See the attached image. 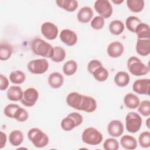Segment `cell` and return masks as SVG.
<instances>
[{"label": "cell", "mask_w": 150, "mask_h": 150, "mask_svg": "<svg viewBox=\"0 0 150 150\" xmlns=\"http://www.w3.org/2000/svg\"><path fill=\"white\" fill-rule=\"evenodd\" d=\"M30 48L34 54L45 58L51 59L53 55L54 47L50 43L40 38H35L31 42Z\"/></svg>", "instance_id": "1"}, {"label": "cell", "mask_w": 150, "mask_h": 150, "mask_svg": "<svg viewBox=\"0 0 150 150\" xmlns=\"http://www.w3.org/2000/svg\"><path fill=\"white\" fill-rule=\"evenodd\" d=\"M28 138L36 148H43L49 142L47 135L38 128H32L28 132Z\"/></svg>", "instance_id": "2"}, {"label": "cell", "mask_w": 150, "mask_h": 150, "mask_svg": "<svg viewBox=\"0 0 150 150\" xmlns=\"http://www.w3.org/2000/svg\"><path fill=\"white\" fill-rule=\"evenodd\" d=\"M127 68L129 71L135 76H144L149 71V67L135 56H131L128 59Z\"/></svg>", "instance_id": "3"}, {"label": "cell", "mask_w": 150, "mask_h": 150, "mask_svg": "<svg viewBox=\"0 0 150 150\" xmlns=\"http://www.w3.org/2000/svg\"><path fill=\"white\" fill-rule=\"evenodd\" d=\"M102 134L93 127L86 128L81 135V139L83 142L90 145H97L103 141Z\"/></svg>", "instance_id": "4"}, {"label": "cell", "mask_w": 150, "mask_h": 150, "mask_svg": "<svg viewBox=\"0 0 150 150\" xmlns=\"http://www.w3.org/2000/svg\"><path fill=\"white\" fill-rule=\"evenodd\" d=\"M125 127L127 131L136 133L141 128L142 119L139 114L135 112H129L125 117Z\"/></svg>", "instance_id": "5"}, {"label": "cell", "mask_w": 150, "mask_h": 150, "mask_svg": "<svg viewBox=\"0 0 150 150\" xmlns=\"http://www.w3.org/2000/svg\"><path fill=\"white\" fill-rule=\"evenodd\" d=\"M49 68V63L46 59H38L30 60L27 65L28 70L32 74L45 73Z\"/></svg>", "instance_id": "6"}, {"label": "cell", "mask_w": 150, "mask_h": 150, "mask_svg": "<svg viewBox=\"0 0 150 150\" xmlns=\"http://www.w3.org/2000/svg\"><path fill=\"white\" fill-rule=\"evenodd\" d=\"M95 11L104 19L110 18L112 13L113 9L109 1L97 0L94 5Z\"/></svg>", "instance_id": "7"}, {"label": "cell", "mask_w": 150, "mask_h": 150, "mask_svg": "<svg viewBox=\"0 0 150 150\" xmlns=\"http://www.w3.org/2000/svg\"><path fill=\"white\" fill-rule=\"evenodd\" d=\"M39 93L36 89L29 87L23 91V94L21 100V103L28 107L33 106L38 100Z\"/></svg>", "instance_id": "8"}, {"label": "cell", "mask_w": 150, "mask_h": 150, "mask_svg": "<svg viewBox=\"0 0 150 150\" xmlns=\"http://www.w3.org/2000/svg\"><path fill=\"white\" fill-rule=\"evenodd\" d=\"M40 31L43 36L48 40L55 39L59 33L57 26L50 22H44L41 26Z\"/></svg>", "instance_id": "9"}, {"label": "cell", "mask_w": 150, "mask_h": 150, "mask_svg": "<svg viewBox=\"0 0 150 150\" xmlns=\"http://www.w3.org/2000/svg\"><path fill=\"white\" fill-rule=\"evenodd\" d=\"M150 80L149 79H141L136 80L132 84L133 91L139 94H149Z\"/></svg>", "instance_id": "10"}, {"label": "cell", "mask_w": 150, "mask_h": 150, "mask_svg": "<svg viewBox=\"0 0 150 150\" xmlns=\"http://www.w3.org/2000/svg\"><path fill=\"white\" fill-rule=\"evenodd\" d=\"M60 39L65 45L71 46L76 44L78 38L75 32L69 29H66L61 31Z\"/></svg>", "instance_id": "11"}, {"label": "cell", "mask_w": 150, "mask_h": 150, "mask_svg": "<svg viewBox=\"0 0 150 150\" xmlns=\"http://www.w3.org/2000/svg\"><path fill=\"white\" fill-rule=\"evenodd\" d=\"M107 132L112 137H119L124 132V125L120 120L111 121L107 126Z\"/></svg>", "instance_id": "12"}, {"label": "cell", "mask_w": 150, "mask_h": 150, "mask_svg": "<svg viewBox=\"0 0 150 150\" xmlns=\"http://www.w3.org/2000/svg\"><path fill=\"white\" fill-rule=\"evenodd\" d=\"M83 98V94H81L77 92H71L67 96L66 100L67 105L69 107L80 111Z\"/></svg>", "instance_id": "13"}, {"label": "cell", "mask_w": 150, "mask_h": 150, "mask_svg": "<svg viewBox=\"0 0 150 150\" xmlns=\"http://www.w3.org/2000/svg\"><path fill=\"white\" fill-rule=\"evenodd\" d=\"M124 47L119 41H114L110 43L107 47V54L110 57L117 58L120 57L124 52Z\"/></svg>", "instance_id": "14"}, {"label": "cell", "mask_w": 150, "mask_h": 150, "mask_svg": "<svg viewBox=\"0 0 150 150\" xmlns=\"http://www.w3.org/2000/svg\"><path fill=\"white\" fill-rule=\"evenodd\" d=\"M97 108V102L96 100L91 96L83 95V101L80 108V111H84L86 112H92Z\"/></svg>", "instance_id": "15"}, {"label": "cell", "mask_w": 150, "mask_h": 150, "mask_svg": "<svg viewBox=\"0 0 150 150\" xmlns=\"http://www.w3.org/2000/svg\"><path fill=\"white\" fill-rule=\"evenodd\" d=\"M136 52L138 54L142 56H146L150 53V40L147 39H137Z\"/></svg>", "instance_id": "16"}, {"label": "cell", "mask_w": 150, "mask_h": 150, "mask_svg": "<svg viewBox=\"0 0 150 150\" xmlns=\"http://www.w3.org/2000/svg\"><path fill=\"white\" fill-rule=\"evenodd\" d=\"M93 16V11L89 6L82 7L78 12L77 18L79 22L83 23L89 22Z\"/></svg>", "instance_id": "17"}, {"label": "cell", "mask_w": 150, "mask_h": 150, "mask_svg": "<svg viewBox=\"0 0 150 150\" xmlns=\"http://www.w3.org/2000/svg\"><path fill=\"white\" fill-rule=\"evenodd\" d=\"M23 92L21 87L19 86H12L9 87L6 91V96L9 100L13 101H21L22 98Z\"/></svg>", "instance_id": "18"}, {"label": "cell", "mask_w": 150, "mask_h": 150, "mask_svg": "<svg viewBox=\"0 0 150 150\" xmlns=\"http://www.w3.org/2000/svg\"><path fill=\"white\" fill-rule=\"evenodd\" d=\"M64 83V77L63 75L59 72H53L51 73L48 77V83L53 88H58L60 87Z\"/></svg>", "instance_id": "19"}, {"label": "cell", "mask_w": 150, "mask_h": 150, "mask_svg": "<svg viewBox=\"0 0 150 150\" xmlns=\"http://www.w3.org/2000/svg\"><path fill=\"white\" fill-rule=\"evenodd\" d=\"M120 145L125 149L133 150L137 147V141L134 137L124 135L120 139Z\"/></svg>", "instance_id": "20"}, {"label": "cell", "mask_w": 150, "mask_h": 150, "mask_svg": "<svg viewBox=\"0 0 150 150\" xmlns=\"http://www.w3.org/2000/svg\"><path fill=\"white\" fill-rule=\"evenodd\" d=\"M140 103L139 97L133 93H127L124 98V103L129 109H135Z\"/></svg>", "instance_id": "21"}, {"label": "cell", "mask_w": 150, "mask_h": 150, "mask_svg": "<svg viewBox=\"0 0 150 150\" xmlns=\"http://www.w3.org/2000/svg\"><path fill=\"white\" fill-rule=\"evenodd\" d=\"M57 5L67 12H74L78 7V2L76 0H56Z\"/></svg>", "instance_id": "22"}, {"label": "cell", "mask_w": 150, "mask_h": 150, "mask_svg": "<svg viewBox=\"0 0 150 150\" xmlns=\"http://www.w3.org/2000/svg\"><path fill=\"white\" fill-rule=\"evenodd\" d=\"M135 33L139 39H147L150 38V28L149 25L141 22L136 28Z\"/></svg>", "instance_id": "23"}, {"label": "cell", "mask_w": 150, "mask_h": 150, "mask_svg": "<svg viewBox=\"0 0 150 150\" xmlns=\"http://www.w3.org/2000/svg\"><path fill=\"white\" fill-rule=\"evenodd\" d=\"M130 80L129 74L124 71H120L116 73L114 77V82L119 87H124L127 86Z\"/></svg>", "instance_id": "24"}, {"label": "cell", "mask_w": 150, "mask_h": 150, "mask_svg": "<svg viewBox=\"0 0 150 150\" xmlns=\"http://www.w3.org/2000/svg\"><path fill=\"white\" fill-rule=\"evenodd\" d=\"M23 134L22 132L18 129H15L9 134L8 139L11 144L14 146L20 145L23 141Z\"/></svg>", "instance_id": "25"}, {"label": "cell", "mask_w": 150, "mask_h": 150, "mask_svg": "<svg viewBox=\"0 0 150 150\" xmlns=\"http://www.w3.org/2000/svg\"><path fill=\"white\" fill-rule=\"evenodd\" d=\"M12 47L7 42H1L0 45V60H6L12 54Z\"/></svg>", "instance_id": "26"}, {"label": "cell", "mask_w": 150, "mask_h": 150, "mask_svg": "<svg viewBox=\"0 0 150 150\" xmlns=\"http://www.w3.org/2000/svg\"><path fill=\"white\" fill-rule=\"evenodd\" d=\"M125 29V26L122 21L120 20H114L110 22L109 25L110 32L114 35L121 34Z\"/></svg>", "instance_id": "27"}, {"label": "cell", "mask_w": 150, "mask_h": 150, "mask_svg": "<svg viewBox=\"0 0 150 150\" xmlns=\"http://www.w3.org/2000/svg\"><path fill=\"white\" fill-rule=\"evenodd\" d=\"M127 5L131 11L138 13L143 10L145 2L144 0H127Z\"/></svg>", "instance_id": "28"}, {"label": "cell", "mask_w": 150, "mask_h": 150, "mask_svg": "<svg viewBox=\"0 0 150 150\" xmlns=\"http://www.w3.org/2000/svg\"><path fill=\"white\" fill-rule=\"evenodd\" d=\"M77 70V63L73 60H70L66 62L63 66V73L67 76H72L76 72Z\"/></svg>", "instance_id": "29"}, {"label": "cell", "mask_w": 150, "mask_h": 150, "mask_svg": "<svg viewBox=\"0 0 150 150\" xmlns=\"http://www.w3.org/2000/svg\"><path fill=\"white\" fill-rule=\"evenodd\" d=\"M92 75L97 81L103 82L108 79L109 73L108 70L102 66L96 69L92 73Z\"/></svg>", "instance_id": "30"}, {"label": "cell", "mask_w": 150, "mask_h": 150, "mask_svg": "<svg viewBox=\"0 0 150 150\" xmlns=\"http://www.w3.org/2000/svg\"><path fill=\"white\" fill-rule=\"evenodd\" d=\"M25 74L21 70H16L13 71L9 75V80L13 84H21L25 81Z\"/></svg>", "instance_id": "31"}, {"label": "cell", "mask_w": 150, "mask_h": 150, "mask_svg": "<svg viewBox=\"0 0 150 150\" xmlns=\"http://www.w3.org/2000/svg\"><path fill=\"white\" fill-rule=\"evenodd\" d=\"M60 125L62 128L66 131H71L75 127H77V125L75 120L71 115H69V114L67 115L66 117L64 118L62 120Z\"/></svg>", "instance_id": "32"}, {"label": "cell", "mask_w": 150, "mask_h": 150, "mask_svg": "<svg viewBox=\"0 0 150 150\" xmlns=\"http://www.w3.org/2000/svg\"><path fill=\"white\" fill-rule=\"evenodd\" d=\"M66 57V52L64 49L60 46L54 47V53L51 60L56 63L62 62Z\"/></svg>", "instance_id": "33"}, {"label": "cell", "mask_w": 150, "mask_h": 150, "mask_svg": "<svg viewBox=\"0 0 150 150\" xmlns=\"http://www.w3.org/2000/svg\"><path fill=\"white\" fill-rule=\"evenodd\" d=\"M141 23V20L137 16H130L125 20V26L128 30L135 33L137 26Z\"/></svg>", "instance_id": "34"}, {"label": "cell", "mask_w": 150, "mask_h": 150, "mask_svg": "<svg viewBox=\"0 0 150 150\" xmlns=\"http://www.w3.org/2000/svg\"><path fill=\"white\" fill-rule=\"evenodd\" d=\"M138 111L144 117H149L150 115V101L144 100L139 103L138 106Z\"/></svg>", "instance_id": "35"}, {"label": "cell", "mask_w": 150, "mask_h": 150, "mask_svg": "<svg viewBox=\"0 0 150 150\" xmlns=\"http://www.w3.org/2000/svg\"><path fill=\"white\" fill-rule=\"evenodd\" d=\"M138 142L142 148H149L150 146V132L149 131L141 132L138 137Z\"/></svg>", "instance_id": "36"}, {"label": "cell", "mask_w": 150, "mask_h": 150, "mask_svg": "<svg viewBox=\"0 0 150 150\" xmlns=\"http://www.w3.org/2000/svg\"><path fill=\"white\" fill-rule=\"evenodd\" d=\"M103 148L105 150H117L119 148V143L115 138H107L104 142Z\"/></svg>", "instance_id": "37"}, {"label": "cell", "mask_w": 150, "mask_h": 150, "mask_svg": "<svg viewBox=\"0 0 150 150\" xmlns=\"http://www.w3.org/2000/svg\"><path fill=\"white\" fill-rule=\"evenodd\" d=\"M19 107L20 106L18 104H9L5 107L4 110V113L7 117L10 118H14L15 114Z\"/></svg>", "instance_id": "38"}, {"label": "cell", "mask_w": 150, "mask_h": 150, "mask_svg": "<svg viewBox=\"0 0 150 150\" xmlns=\"http://www.w3.org/2000/svg\"><path fill=\"white\" fill-rule=\"evenodd\" d=\"M90 24L93 29L100 30L104 26L105 19L101 16H96L91 20Z\"/></svg>", "instance_id": "39"}, {"label": "cell", "mask_w": 150, "mask_h": 150, "mask_svg": "<svg viewBox=\"0 0 150 150\" xmlns=\"http://www.w3.org/2000/svg\"><path fill=\"white\" fill-rule=\"evenodd\" d=\"M28 117L29 114L27 111L21 107L17 110L14 115V119L19 122H24L28 120Z\"/></svg>", "instance_id": "40"}, {"label": "cell", "mask_w": 150, "mask_h": 150, "mask_svg": "<svg viewBox=\"0 0 150 150\" xmlns=\"http://www.w3.org/2000/svg\"><path fill=\"white\" fill-rule=\"evenodd\" d=\"M102 63L98 60H96V59H94V60H91V61L89 62V63H88L87 65V70L88 71L92 74V73H93V71L97 69L98 67L102 66Z\"/></svg>", "instance_id": "41"}, {"label": "cell", "mask_w": 150, "mask_h": 150, "mask_svg": "<svg viewBox=\"0 0 150 150\" xmlns=\"http://www.w3.org/2000/svg\"><path fill=\"white\" fill-rule=\"evenodd\" d=\"M9 86V80L8 78L2 74H0V90H5Z\"/></svg>", "instance_id": "42"}, {"label": "cell", "mask_w": 150, "mask_h": 150, "mask_svg": "<svg viewBox=\"0 0 150 150\" xmlns=\"http://www.w3.org/2000/svg\"><path fill=\"white\" fill-rule=\"evenodd\" d=\"M0 139H1L0 148L2 149L5 146V144L6 143V140H7L6 134L2 131L0 132Z\"/></svg>", "instance_id": "43"}, {"label": "cell", "mask_w": 150, "mask_h": 150, "mask_svg": "<svg viewBox=\"0 0 150 150\" xmlns=\"http://www.w3.org/2000/svg\"><path fill=\"white\" fill-rule=\"evenodd\" d=\"M112 1L116 5H120L124 2L123 0H112Z\"/></svg>", "instance_id": "44"}, {"label": "cell", "mask_w": 150, "mask_h": 150, "mask_svg": "<svg viewBox=\"0 0 150 150\" xmlns=\"http://www.w3.org/2000/svg\"><path fill=\"white\" fill-rule=\"evenodd\" d=\"M149 118H148V119L146 120V125H147V127H148V128H150V127H149Z\"/></svg>", "instance_id": "45"}]
</instances>
